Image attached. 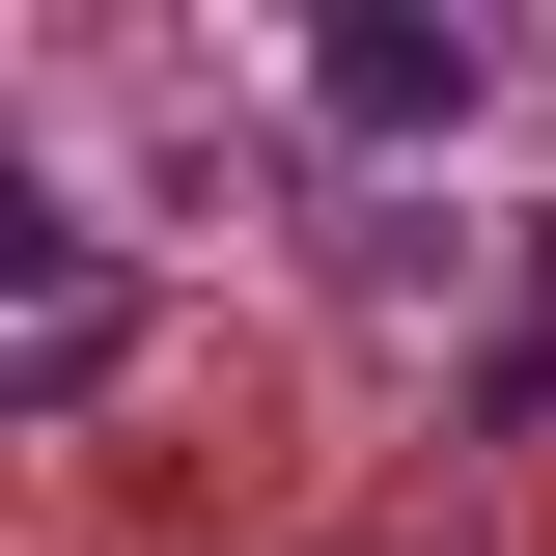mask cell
<instances>
[{
    "mask_svg": "<svg viewBox=\"0 0 556 556\" xmlns=\"http://www.w3.org/2000/svg\"><path fill=\"white\" fill-rule=\"evenodd\" d=\"M473 28H417V0H334V28H306V112H334V139H473Z\"/></svg>",
    "mask_w": 556,
    "mask_h": 556,
    "instance_id": "1",
    "label": "cell"
}]
</instances>
